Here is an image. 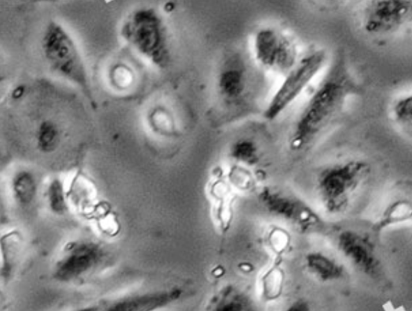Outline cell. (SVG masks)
<instances>
[{
  "label": "cell",
  "instance_id": "2",
  "mask_svg": "<svg viewBox=\"0 0 412 311\" xmlns=\"http://www.w3.org/2000/svg\"><path fill=\"white\" fill-rule=\"evenodd\" d=\"M326 54L323 50L307 53L287 73L264 112V116L274 120L296 100L323 69Z\"/></svg>",
  "mask_w": 412,
  "mask_h": 311
},
{
  "label": "cell",
  "instance_id": "14",
  "mask_svg": "<svg viewBox=\"0 0 412 311\" xmlns=\"http://www.w3.org/2000/svg\"><path fill=\"white\" fill-rule=\"evenodd\" d=\"M50 204L52 209L56 212H62L65 208L64 199L62 188L60 183L54 181L49 190Z\"/></svg>",
  "mask_w": 412,
  "mask_h": 311
},
{
  "label": "cell",
  "instance_id": "1",
  "mask_svg": "<svg viewBox=\"0 0 412 311\" xmlns=\"http://www.w3.org/2000/svg\"><path fill=\"white\" fill-rule=\"evenodd\" d=\"M355 84L342 64H337L314 91L295 120L289 139L290 148L302 150L314 143L343 110Z\"/></svg>",
  "mask_w": 412,
  "mask_h": 311
},
{
  "label": "cell",
  "instance_id": "6",
  "mask_svg": "<svg viewBox=\"0 0 412 311\" xmlns=\"http://www.w3.org/2000/svg\"><path fill=\"white\" fill-rule=\"evenodd\" d=\"M365 165L351 161L328 170L321 180L323 201L330 210H336L347 201L348 193L354 189L365 171Z\"/></svg>",
  "mask_w": 412,
  "mask_h": 311
},
{
  "label": "cell",
  "instance_id": "11",
  "mask_svg": "<svg viewBox=\"0 0 412 311\" xmlns=\"http://www.w3.org/2000/svg\"><path fill=\"white\" fill-rule=\"evenodd\" d=\"M243 77L236 70L224 71L219 79V86L222 93L228 96H235L243 89Z\"/></svg>",
  "mask_w": 412,
  "mask_h": 311
},
{
  "label": "cell",
  "instance_id": "5",
  "mask_svg": "<svg viewBox=\"0 0 412 311\" xmlns=\"http://www.w3.org/2000/svg\"><path fill=\"white\" fill-rule=\"evenodd\" d=\"M254 52L257 61L263 66L280 71L288 73L297 61L294 43L271 29H262L257 33Z\"/></svg>",
  "mask_w": 412,
  "mask_h": 311
},
{
  "label": "cell",
  "instance_id": "12",
  "mask_svg": "<svg viewBox=\"0 0 412 311\" xmlns=\"http://www.w3.org/2000/svg\"><path fill=\"white\" fill-rule=\"evenodd\" d=\"M35 189L34 181L27 173H21L15 180L14 190L21 202H29L33 199Z\"/></svg>",
  "mask_w": 412,
  "mask_h": 311
},
{
  "label": "cell",
  "instance_id": "7",
  "mask_svg": "<svg viewBox=\"0 0 412 311\" xmlns=\"http://www.w3.org/2000/svg\"><path fill=\"white\" fill-rule=\"evenodd\" d=\"M44 47L48 59L60 71L71 77L83 76V66L75 45L60 27L49 29Z\"/></svg>",
  "mask_w": 412,
  "mask_h": 311
},
{
  "label": "cell",
  "instance_id": "9",
  "mask_svg": "<svg viewBox=\"0 0 412 311\" xmlns=\"http://www.w3.org/2000/svg\"><path fill=\"white\" fill-rule=\"evenodd\" d=\"M411 204L406 199H399L390 204L383 213L381 225L401 222L411 218Z\"/></svg>",
  "mask_w": 412,
  "mask_h": 311
},
{
  "label": "cell",
  "instance_id": "13",
  "mask_svg": "<svg viewBox=\"0 0 412 311\" xmlns=\"http://www.w3.org/2000/svg\"><path fill=\"white\" fill-rule=\"evenodd\" d=\"M283 282V273L279 268L270 271L265 278V291L266 296L274 298L281 291Z\"/></svg>",
  "mask_w": 412,
  "mask_h": 311
},
{
  "label": "cell",
  "instance_id": "3",
  "mask_svg": "<svg viewBox=\"0 0 412 311\" xmlns=\"http://www.w3.org/2000/svg\"><path fill=\"white\" fill-rule=\"evenodd\" d=\"M128 39L156 62L165 58V43L161 21L150 10L135 13L125 27Z\"/></svg>",
  "mask_w": 412,
  "mask_h": 311
},
{
  "label": "cell",
  "instance_id": "10",
  "mask_svg": "<svg viewBox=\"0 0 412 311\" xmlns=\"http://www.w3.org/2000/svg\"><path fill=\"white\" fill-rule=\"evenodd\" d=\"M392 116L397 124L405 128H411L412 123L411 95H404L398 98L392 104Z\"/></svg>",
  "mask_w": 412,
  "mask_h": 311
},
{
  "label": "cell",
  "instance_id": "4",
  "mask_svg": "<svg viewBox=\"0 0 412 311\" xmlns=\"http://www.w3.org/2000/svg\"><path fill=\"white\" fill-rule=\"evenodd\" d=\"M411 13V2L410 1H371L364 9L362 26L369 34L390 33L405 24Z\"/></svg>",
  "mask_w": 412,
  "mask_h": 311
},
{
  "label": "cell",
  "instance_id": "15",
  "mask_svg": "<svg viewBox=\"0 0 412 311\" xmlns=\"http://www.w3.org/2000/svg\"><path fill=\"white\" fill-rule=\"evenodd\" d=\"M271 244L275 251L281 252L288 246L289 236L284 230L277 229L273 231L270 237Z\"/></svg>",
  "mask_w": 412,
  "mask_h": 311
},
{
  "label": "cell",
  "instance_id": "8",
  "mask_svg": "<svg viewBox=\"0 0 412 311\" xmlns=\"http://www.w3.org/2000/svg\"><path fill=\"white\" fill-rule=\"evenodd\" d=\"M99 257V250L93 244H80L60 262L57 276L61 280H69L87 271Z\"/></svg>",
  "mask_w": 412,
  "mask_h": 311
}]
</instances>
